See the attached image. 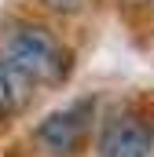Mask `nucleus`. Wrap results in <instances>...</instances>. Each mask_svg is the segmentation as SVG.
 <instances>
[{
	"instance_id": "nucleus-4",
	"label": "nucleus",
	"mask_w": 154,
	"mask_h": 157,
	"mask_svg": "<svg viewBox=\"0 0 154 157\" xmlns=\"http://www.w3.org/2000/svg\"><path fill=\"white\" fill-rule=\"evenodd\" d=\"M30 99H33V80L22 70H15L7 59H0V121L22 113Z\"/></svg>"
},
{
	"instance_id": "nucleus-2",
	"label": "nucleus",
	"mask_w": 154,
	"mask_h": 157,
	"mask_svg": "<svg viewBox=\"0 0 154 157\" xmlns=\"http://www.w3.org/2000/svg\"><path fill=\"white\" fill-rule=\"evenodd\" d=\"M92 124V102H74L66 110H55L33 128V143L51 157H74Z\"/></svg>"
},
{
	"instance_id": "nucleus-5",
	"label": "nucleus",
	"mask_w": 154,
	"mask_h": 157,
	"mask_svg": "<svg viewBox=\"0 0 154 157\" xmlns=\"http://www.w3.org/2000/svg\"><path fill=\"white\" fill-rule=\"evenodd\" d=\"M40 4H48L51 11H63V15H66V11H77V7H81V0H40Z\"/></svg>"
},
{
	"instance_id": "nucleus-3",
	"label": "nucleus",
	"mask_w": 154,
	"mask_h": 157,
	"mask_svg": "<svg viewBox=\"0 0 154 157\" xmlns=\"http://www.w3.org/2000/svg\"><path fill=\"white\" fill-rule=\"evenodd\" d=\"M154 146V128L143 117L121 113L107 124L99 139V157H147Z\"/></svg>"
},
{
	"instance_id": "nucleus-6",
	"label": "nucleus",
	"mask_w": 154,
	"mask_h": 157,
	"mask_svg": "<svg viewBox=\"0 0 154 157\" xmlns=\"http://www.w3.org/2000/svg\"><path fill=\"white\" fill-rule=\"evenodd\" d=\"M7 157H22V154H7Z\"/></svg>"
},
{
	"instance_id": "nucleus-1",
	"label": "nucleus",
	"mask_w": 154,
	"mask_h": 157,
	"mask_svg": "<svg viewBox=\"0 0 154 157\" xmlns=\"http://www.w3.org/2000/svg\"><path fill=\"white\" fill-rule=\"evenodd\" d=\"M7 62L22 70L33 84H63L70 73V51L44 26H18L7 33Z\"/></svg>"
}]
</instances>
